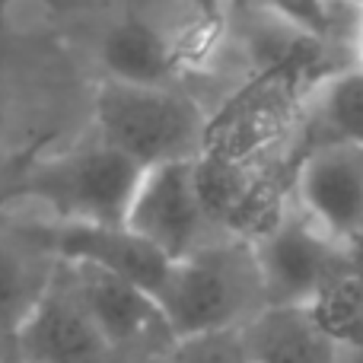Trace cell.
Returning <instances> with one entry per match:
<instances>
[{"label": "cell", "mask_w": 363, "mask_h": 363, "mask_svg": "<svg viewBox=\"0 0 363 363\" xmlns=\"http://www.w3.org/2000/svg\"><path fill=\"white\" fill-rule=\"evenodd\" d=\"M157 303L172 338L217 328H242L268 306L252 239L226 236L172 262Z\"/></svg>", "instance_id": "6da1fadb"}, {"label": "cell", "mask_w": 363, "mask_h": 363, "mask_svg": "<svg viewBox=\"0 0 363 363\" xmlns=\"http://www.w3.org/2000/svg\"><path fill=\"white\" fill-rule=\"evenodd\" d=\"M96 128L99 140L144 169L176 160H198L204 144L201 108L169 86L106 80L96 93Z\"/></svg>", "instance_id": "7a4b0ae2"}, {"label": "cell", "mask_w": 363, "mask_h": 363, "mask_svg": "<svg viewBox=\"0 0 363 363\" xmlns=\"http://www.w3.org/2000/svg\"><path fill=\"white\" fill-rule=\"evenodd\" d=\"M268 306H313L347 264L354 245L332 239L290 201L255 239Z\"/></svg>", "instance_id": "3957f363"}, {"label": "cell", "mask_w": 363, "mask_h": 363, "mask_svg": "<svg viewBox=\"0 0 363 363\" xmlns=\"http://www.w3.org/2000/svg\"><path fill=\"white\" fill-rule=\"evenodd\" d=\"M144 172V166L131 157L108 147L106 140H96L89 147L45 160L32 172L29 185L64 220L125 223Z\"/></svg>", "instance_id": "277c9868"}, {"label": "cell", "mask_w": 363, "mask_h": 363, "mask_svg": "<svg viewBox=\"0 0 363 363\" xmlns=\"http://www.w3.org/2000/svg\"><path fill=\"white\" fill-rule=\"evenodd\" d=\"M125 226L138 236L150 239L172 262L213 242L211 230L217 223L211 220L204 201H201L194 160L150 166L134 191Z\"/></svg>", "instance_id": "5b68a950"}, {"label": "cell", "mask_w": 363, "mask_h": 363, "mask_svg": "<svg viewBox=\"0 0 363 363\" xmlns=\"http://www.w3.org/2000/svg\"><path fill=\"white\" fill-rule=\"evenodd\" d=\"M294 201L319 230L345 245L363 239V147L313 144L294 176Z\"/></svg>", "instance_id": "8992f818"}, {"label": "cell", "mask_w": 363, "mask_h": 363, "mask_svg": "<svg viewBox=\"0 0 363 363\" xmlns=\"http://www.w3.org/2000/svg\"><path fill=\"white\" fill-rule=\"evenodd\" d=\"M23 363H86L108 345L80 294L70 262L51 271L29 319L19 325Z\"/></svg>", "instance_id": "52a82bcc"}, {"label": "cell", "mask_w": 363, "mask_h": 363, "mask_svg": "<svg viewBox=\"0 0 363 363\" xmlns=\"http://www.w3.org/2000/svg\"><path fill=\"white\" fill-rule=\"evenodd\" d=\"M48 245L61 262L99 264L106 271L140 284L157 296L166 274L172 268V258L150 239L138 236L125 223H83V220H64L55 230H48Z\"/></svg>", "instance_id": "ba28073f"}, {"label": "cell", "mask_w": 363, "mask_h": 363, "mask_svg": "<svg viewBox=\"0 0 363 363\" xmlns=\"http://www.w3.org/2000/svg\"><path fill=\"white\" fill-rule=\"evenodd\" d=\"M249 363H338L341 341L315 306H264L242 328Z\"/></svg>", "instance_id": "9c48e42d"}, {"label": "cell", "mask_w": 363, "mask_h": 363, "mask_svg": "<svg viewBox=\"0 0 363 363\" xmlns=\"http://www.w3.org/2000/svg\"><path fill=\"white\" fill-rule=\"evenodd\" d=\"M70 268H74L83 300H86L89 313H93L96 325H99L102 338L108 345L138 341L140 335L153 332V328L169 332V322H166L163 309H160L157 296L150 290L115 274V271L99 268V264L70 262Z\"/></svg>", "instance_id": "30bf717a"}, {"label": "cell", "mask_w": 363, "mask_h": 363, "mask_svg": "<svg viewBox=\"0 0 363 363\" xmlns=\"http://www.w3.org/2000/svg\"><path fill=\"white\" fill-rule=\"evenodd\" d=\"M99 57L108 80L169 86V77L179 64V48L144 16H125L106 32Z\"/></svg>", "instance_id": "8fae6325"}, {"label": "cell", "mask_w": 363, "mask_h": 363, "mask_svg": "<svg viewBox=\"0 0 363 363\" xmlns=\"http://www.w3.org/2000/svg\"><path fill=\"white\" fill-rule=\"evenodd\" d=\"M309 125H313V144L363 147V67L341 70L319 83Z\"/></svg>", "instance_id": "7c38bea8"}, {"label": "cell", "mask_w": 363, "mask_h": 363, "mask_svg": "<svg viewBox=\"0 0 363 363\" xmlns=\"http://www.w3.org/2000/svg\"><path fill=\"white\" fill-rule=\"evenodd\" d=\"M48 277H38L16 249L0 242V332H19V325L35 309Z\"/></svg>", "instance_id": "4fadbf2b"}, {"label": "cell", "mask_w": 363, "mask_h": 363, "mask_svg": "<svg viewBox=\"0 0 363 363\" xmlns=\"http://www.w3.org/2000/svg\"><path fill=\"white\" fill-rule=\"evenodd\" d=\"M163 363H249V354L239 328H217L172 338Z\"/></svg>", "instance_id": "5bb4252c"}, {"label": "cell", "mask_w": 363, "mask_h": 363, "mask_svg": "<svg viewBox=\"0 0 363 363\" xmlns=\"http://www.w3.org/2000/svg\"><path fill=\"white\" fill-rule=\"evenodd\" d=\"M271 13H274L281 23L303 29L309 35H322L332 23L328 16V0H264Z\"/></svg>", "instance_id": "9a60e30c"}, {"label": "cell", "mask_w": 363, "mask_h": 363, "mask_svg": "<svg viewBox=\"0 0 363 363\" xmlns=\"http://www.w3.org/2000/svg\"><path fill=\"white\" fill-rule=\"evenodd\" d=\"M338 363H363V335H360V338L345 341V345H341Z\"/></svg>", "instance_id": "2e32d148"}, {"label": "cell", "mask_w": 363, "mask_h": 363, "mask_svg": "<svg viewBox=\"0 0 363 363\" xmlns=\"http://www.w3.org/2000/svg\"><path fill=\"white\" fill-rule=\"evenodd\" d=\"M354 48H357L360 67H363V6L357 10V26H354Z\"/></svg>", "instance_id": "e0dca14e"}, {"label": "cell", "mask_w": 363, "mask_h": 363, "mask_svg": "<svg viewBox=\"0 0 363 363\" xmlns=\"http://www.w3.org/2000/svg\"><path fill=\"white\" fill-rule=\"evenodd\" d=\"M6 121H10V115H6V102H4V96H0V140H4V134H6Z\"/></svg>", "instance_id": "ac0fdd59"}, {"label": "cell", "mask_w": 363, "mask_h": 363, "mask_svg": "<svg viewBox=\"0 0 363 363\" xmlns=\"http://www.w3.org/2000/svg\"><path fill=\"white\" fill-rule=\"evenodd\" d=\"M345 4H351V6H357V10H360V6H363V0H345Z\"/></svg>", "instance_id": "d6986e66"}, {"label": "cell", "mask_w": 363, "mask_h": 363, "mask_svg": "<svg viewBox=\"0 0 363 363\" xmlns=\"http://www.w3.org/2000/svg\"><path fill=\"white\" fill-rule=\"evenodd\" d=\"M360 245H363V239H360Z\"/></svg>", "instance_id": "ffe728a7"}]
</instances>
